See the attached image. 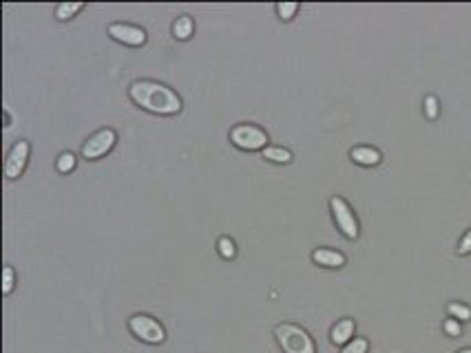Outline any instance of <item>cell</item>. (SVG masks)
I'll use <instances>...</instances> for the list:
<instances>
[{
  "label": "cell",
  "mask_w": 471,
  "mask_h": 353,
  "mask_svg": "<svg viewBox=\"0 0 471 353\" xmlns=\"http://www.w3.org/2000/svg\"><path fill=\"white\" fill-rule=\"evenodd\" d=\"M129 97L140 108L153 115H177L182 110V97L162 82L138 80L129 86Z\"/></svg>",
  "instance_id": "1"
},
{
  "label": "cell",
  "mask_w": 471,
  "mask_h": 353,
  "mask_svg": "<svg viewBox=\"0 0 471 353\" xmlns=\"http://www.w3.org/2000/svg\"><path fill=\"white\" fill-rule=\"evenodd\" d=\"M275 338L283 353H317L314 340L303 327L294 322H281L275 327Z\"/></svg>",
  "instance_id": "2"
},
{
  "label": "cell",
  "mask_w": 471,
  "mask_h": 353,
  "mask_svg": "<svg viewBox=\"0 0 471 353\" xmlns=\"http://www.w3.org/2000/svg\"><path fill=\"white\" fill-rule=\"evenodd\" d=\"M129 329L135 338L144 340V343H148V345H162L166 340L164 327L159 325L153 316H146V313H135V316L129 320Z\"/></svg>",
  "instance_id": "3"
},
{
  "label": "cell",
  "mask_w": 471,
  "mask_h": 353,
  "mask_svg": "<svg viewBox=\"0 0 471 353\" xmlns=\"http://www.w3.org/2000/svg\"><path fill=\"white\" fill-rule=\"evenodd\" d=\"M230 142L241 150H259V148H266L268 135L266 131L259 129V126L239 124L230 131Z\"/></svg>",
  "instance_id": "4"
},
{
  "label": "cell",
  "mask_w": 471,
  "mask_h": 353,
  "mask_svg": "<svg viewBox=\"0 0 471 353\" xmlns=\"http://www.w3.org/2000/svg\"><path fill=\"white\" fill-rule=\"evenodd\" d=\"M330 210H332V217H334V223L339 225V230L343 232V236L348 238H358V221L354 217L352 208L348 206V201L341 199V197H332L330 199Z\"/></svg>",
  "instance_id": "5"
},
{
  "label": "cell",
  "mask_w": 471,
  "mask_h": 353,
  "mask_svg": "<svg viewBox=\"0 0 471 353\" xmlns=\"http://www.w3.org/2000/svg\"><path fill=\"white\" fill-rule=\"evenodd\" d=\"M115 142H118V135H115L113 129L97 131V133H93L89 140L84 142V146H82V157L84 159H100V157H104L109 153L111 148L115 146Z\"/></svg>",
  "instance_id": "6"
},
{
  "label": "cell",
  "mask_w": 471,
  "mask_h": 353,
  "mask_svg": "<svg viewBox=\"0 0 471 353\" xmlns=\"http://www.w3.org/2000/svg\"><path fill=\"white\" fill-rule=\"evenodd\" d=\"M27 159H29V144L20 140L14 144V148L9 150L7 155V161H5V176L7 179H18L22 174L24 166H27Z\"/></svg>",
  "instance_id": "7"
},
{
  "label": "cell",
  "mask_w": 471,
  "mask_h": 353,
  "mask_svg": "<svg viewBox=\"0 0 471 353\" xmlns=\"http://www.w3.org/2000/svg\"><path fill=\"white\" fill-rule=\"evenodd\" d=\"M109 35L113 40L129 44V47H142L146 42V31L135 27V24H127V22H113L109 27Z\"/></svg>",
  "instance_id": "8"
},
{
  "label": "cell",
  "mask_w": 471,
  "mask_h": 353,
  "mask_svg": "<svg viewBox=\"0 0 471 353\" xmlns=\"http://www.w3.org/2000/svg\"><path fill=\"white\" fill-rule=\"evenodd\" d=\"M312 261L321 268H330V270H337V268H343L345 265V254L337 249H330V247H319L312 252Z\"/></svg>",
  "instance_id": "9"
},
{
  "label": "cell",
  "mask_w": 471,
  "mask_h": 353,
  "mask_svg": "<svg viewBox=\"0 0 471 353\" xmlns=\"http://www.w3.org/2000/svg\"><path fill=\"white\" fill-rule=\"evenodd\" d=\"M352 336H354V320H350V318L339 320L337 325L332 327V331H330L332 343L334 345H343V347L348 345L350 340H354Z\"/></svg>",
  "instance_id": "10"
},
{
  "label": "cell",
  "mask_w": 471,
  "mask_h": 353,
  "mask_svg": "<svg viewBox=\"0 0 471 353\" xmlns=\"http://www.w3.org/2000/svg\"><path fill=\"white\" fill-rule=\"evenodd\" d=\"M350 157L354 163H358V166H376V163H381V153L376 148H369V146L352 148Z\"/></svg>",
  "instance_id": "11"
},
{
  "label": "cell",
  "mask_w": 471,
  "mask_h": 353,
  "mask_svg": "<svg viewBox=\"0 0 471 353\" xmlns=\"http://www.w3.org/2000/svg\"><path fill=\"white\" fill-rule=\"evenodd\" d=\"M264 159H268L272 163H290L292 153L288 148H281V146H266L264 148Z\"/></svg>",
  "instance_id": "12"
},
{
  "label": "cell",
  "mask_w": 471,
  "mask_h": 353,
  "mask_svg": "<svg viewBox=\"0 0 471 353\" xmlns=\"http://www.w3.org/2000/svg\"><path fill=\"white\" fill-rule=\"evenodd\" d=\"M193 29H195V24L189 16H179L175 22H173V33H175L177 40H189L193 35Z\"/></svg>",
  "instance_id": "13"
},
{
  "label": "cell",
  "mask_w": 471,
  "mask_h": 353,
  "mask_svg": "<svg viewBox=\"0 0 471 353\" xmlns=\"http://www.w3.org/2000/svg\"><path fill=\"white\" fill-rule=\"evenodd\" d=\"M82 7H84L82 3H60V5L56 7V18H58L60 22L71 20V18L76 16Z\"/></svg>",
  "instance_id": "14"
},
{
  "label": "cell",
  "mask_w": 471,
  "mask_h": 353,
  "mask_svg": "<svg viewBox=\"0 0 471 353\" xmlns=\"http://www.w3.org/2000/svg\"><path fill=\"white\" fill-rule=\"evenodd\" d=\"M217 247H219V254L224 258H234V254H237V247H234V241L228 236H221L217 241Z\"/></svg>",
  "instance_id": "15"
},
{
  "label": "cell",
  "mask_w": 471,
  "mask_h": 353,
  "mask_svg": "<svg viewBox=\"0 0 471 353\" xmlns=\"http://www.w3.org/2000/svg\"><path fill=\"white\" fill-rule=\"evenodd\" d=\"M447 311L456 320H471V307L463 305V302H452V305L447 307Z\"/></svg>",
  "instance_id": "16"
},
{
  "label": "cell",
  "mask_w": 471,
  "mask_h": 353,
  "mask_svg": "<svg viewBox=\"0 0 471 353\" xmlns=\"http://www.w3.org/2000/svg\"><path fill=\"white\" fill-rule=\"evenodd\" d=\"M56 168L58 172H71L76 168V157H73V153H62L56 161Z\"/></svg>",
  "instance_id": "17"
},
{
  "label": "cell",
  "mask_w": 471,
  "mask_h": 353,
  "mask_svg": "<svg viewBox=\"0 0 471 353\" xmlns=\"http://www.w3.org/2000/svg\"><path fill=\"white\" fill-rule=\"evenodd\" d=\"M275 9H277V14H279L281 20H292L296 11H299V5H296V3H277Z\"/></svg>",
  "instance_id": "18"
},
{
  "label": "cell",
  "mask_w": 471,
  "mask_h": 353,
  "mask_svg": "<svg viewBox=\"0 0 471 353\" xmlns=\"http://www.w3.org/2000/svg\"><path fill=\"white\" fill-rule=\"evenodd\" d=\"M367 340L365 338H354L348 345L341 349V353H367Z\"/></svg>",
  "instance_id": "19"
},
{
  "label": "cell",
  "mask_w": 471,
  "mask_h": 353,
  "mask_svg": "<svg viewBox=\"0 0 471 353\" xmlns=\"http://www.w3.org/2000/svg\"><path fill=\"white\" fill-rule=\"evenodd\" d=\"M425 115L429 120H436L438 117V99L433 95H427L425 97Z\"/></svg>",
  "instance_id": "20"
},
{
  "label": "cell",
  "mask_w": 471,
  "mask_h": 353,
  "mask_svg": "<svg viewBox=\"0 0 471 353\" xmlns=\"http://www.w3.org/2000/svg\"><path fill=\"white\" fill-rule=\"evenodd\" d=\"M3 274H5V281H3V294H9L11 289H14V270H11L9 265H5Z\"/></svg>",
  "instance_id": "21"
},
{
  "label": "cell",
  "mask_w": 471,
  "mask_h": 353,
  "mask_svg": "<svg viewBox=\"0 0 471 353\" xmlns=\"http://www.w3.org/2000/svg\"><path fill=\"white\" fill-rule=\"evenodd\" d=\"M469 252H471V230H467V234L458 243V254H469Z\"/></svg>",
  "instance_id": "22"
},
{
  "label": "cell",
  "mask_w": 471,
  "mask_h": 353,
  "mask_svg": "<svg viewBox=\"0 0 471 353\" xmlns=\"http://www.w3.org/2000/svg\"><path fill=\"white\" fill-rule=\"evenodd\" d=\"M445 331H447L449 336H461V325H458V320H454V318H449V320H445Z\"/></svg>",
  "instance_id": "23"
},
{
  "label": "cell",
  "mask_w": 471,
  "mask_h": 353,
  "mask_svg": "<svg viewBox=\"0 0 471 353\" xmlns=\"http://www.w3.org/2000/svg\"><path fill=\"white\" fill-rule=\"evenodd\" d=\"M458 353H471V349H463V351H458Z\"/></svg>",
  "instance_id": "24"
}]
</instances>
